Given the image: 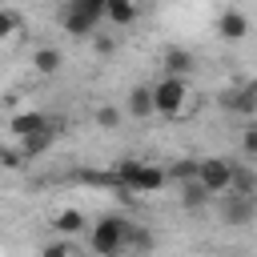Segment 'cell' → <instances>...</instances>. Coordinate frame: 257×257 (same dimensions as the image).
Masks as SVG:
<instances>
[{"mask_svg":"<svg viewBox=\"0 0 257 257\" xmlns=\"http://www.w3.org/2000/svg\"><path fill=\"white\" fill-rule=\"evenodd\" d=\"M161 64H165V72H169V76H189V72L197 68V60H193V52H189V48H165Z\"/></svg>","mask_w":257,"mask_h":257,"instance_id":"obj_7","label":"cell"},{"mask_svg":"<svg viewBox=\"0 0 257 257\" xmlns=\"http://www.w3.org/2000/svg\"><path fill=\"white\" fill-rule=\"evenodd\" d=\"M80 4H88L92 12H100V16H104V0H80Z\"/></svg>","mask_w":257,"mask_h":257,"instance_id":"obj_26","label":"cell"},{"mask_svg":"<svg viewBox=\"0 0 257 257\" xmlns=\"http://www.w3.org/2000/svg\"><path fill=\"white\" fill-rule=\"evenodd\" d=\"M173 177H177V181H193V177H197V161H177V165H173Z\"/></svg>","mask_w":257,"mask_h":257,"instance_id":"obj_20","label":"cell"},{"mask_svg":"<svg viewBox=\"0 0 257 257\" xmlns=\"http://www.w3.org/2000/svg\"><path fill=\"white\" fill-rule=\"evenodd\" d=\"M80 229H84V213L64 209V213L56 217V233H60V237H72V233H80Z\"/></svg>","mask_w":257,"mask_h":257,"instance_id":"obj_17","label":"cell"},{"mask_svg":"<svg viewBox=\"0 0 257 257\" xmlns=\"http://www.w3.org/2000/svg\"><path fill=\"white\" fill-rule=\"evenodd\" d=\"M241 149H245V157H257V124H253V128H245V137H241Z\"/></svg>","mask_w":257,"mask_h":257,"instance_id":"obj_24","label":"cell"},{"mask_svg":"<svg viewBox=\"0 0 257 257\" xmlns=\"http://www.w3.org/2000/svg\"><path fill=\"white\" fill-rule=\"evenodd\" d=\"M209 197H213V193H209L205 185H197V181H185V185H181V205H185V209H201Z\"/></svg>","mask_w":257,"mask_h":257,"instance_id":"obj_15","label":"cell"},{"mask_svg":"<svg viewBox=\"0 0 257 257\" xmlns=\"http://www.w3.org/2000/svg\"><path fill=\"white\" fill-rule=\"evenodd\" d=\"M233 169H237V161H229V157H201L193 181L205 185L213 197H221V193H229V185H233Z\"/></svg>","mask_w":257,"mask_h":257,"instance_id":"obj_2","label":"cell"},{"mask_svg":"<svg viewBox=\"0 0 257 257\" xmlns=\"http://www.w3.org/2000/svg\"><path fill=\"white\" fill-rule=\"evenodd\" d=\"M92 116H96L100 128H116V124H120V108H112V104H100Z\"/></svg>","mask_w":257,"mask_h":257,"instance_id":"obj_19","label":"cell"},{"mask_svg":"<svg viewBox=\"0 0 257 257\" xmlns=\"http://www.w3.org/2000/svg\"><path fill=\"white\" fill-rule=\"evenodd\" d=\"M185 100H189V84H185V76H161L157 84H153V108L157 112H165V116H177L181 108H185Z\"/></svg>","mask_w":257,"mask_h":257,"instance_id":"obj_3","label":"cell"},{"mask_svg":"<svg viewBox=\"0 0 257 257\" xmlns=\"http://www.w3.org/2000/svg\"><path fill=\"white\" fill-rule=\"evenodd\" d=\"M92 44H96V52H100V56H108V52H112V36H100V32H96V40H92Z\"/></svg>","mask_w":257,"mask_h":257,"instance_id":"obj_25","label":"cell"},{"mask_svg":"<svg viewBox=\"0 0 257 257\" xmlns=\"http://www.w3.org/2000/svg\"><path fill=\"white\" fill-rule=\"evenodd\" d=\"M229 257H241V253H229Z\"/></svg>","mask_w":257,"mask_h":257,"instance_id":"obj_27","label":"cell"},{"mask_svg":"<svg viewBox=\"0 0 257 257\" xmlns=\"http://www.w3.org/2000/svg\"><path fill=\"white\" fill-rule=\"evenodd\" d=\"M221 104H225V108H233V112H257V84L221 92Z\"/></svg>","mask_w":257,"mask_h":257,"instance_id":"obj_8","label":"cell"},{"mask_svg":"<svg viewBox=\"0 0 257 257\" xmlns=\"http://www.w3.org/2000/svg\"><path fill=\"white\" fill-rule=\"evenodd\" d=\"M32 64H36V72H40V76H52V72H60V64H64V60H60V52H56V48H40V52L32 56Z\"/></svg>","mask_w":257,"mask_h":257,"instance_id":"obj_16","label":"cell"},{"mask_svg":"<svg viewBox=\"0 0 257 257\" xmlns=\"http://www.w3.org/2000/svg\"><path fill=\"white\" fill-rule=\"evenodd\" d=\"M16 24H20V20H16V12H4V8H0V40H4V36H12V32H16Z\"/></svg>","mask_w":257,"mask_h":257,"instance_id":"obj_22","label":"cell"},{"mask_svg":"<svg viewBox=\"0 0 257 257\" xmlns=\"http://www.w3.org/2000/svg\"><path fill=\"white\" fill-rule=\"evenodd\" d=\"M124 233H128V221H120V217H100V221L92 225L88 245H92L96 257H120V253H124Z\"/></svg>","mask_w":257,"mask_h":257,"instance_id":"obj_1","label":"cell"},{"mask_svg":"<svg viewBox=\"0 0 257 257\" xmlns=\"http://www.w3.org/2000/svg\"><path fill=\"white\" fill-rule=\"evenodd\" d=\"M149 112H157L153 108V88L149 84H137L128 92V116H149Z\"/></svg>","mask_w":257,"mask_h":257,"instance_id":"obj_14","label":"cell"},{"mask_svg":"<svg viewBox=\"0 0 257 257\" xmlns=\"http://www.w3.org/2000/svg\"><path fill=\"white\" fill-rule=\"evenodd\" d=\"M40 257H72V245L68 241H52V245H44Z\"/></svg>","mask_w":257,"mask_h":257,"instance_id":"obj_21","label":"cell"},{"mask_svg":"<svg viewBox=\"0 0 257 257\" xmlns=\"http://www.w3.org/2000/svg\"><path fill=\"white\" fill-rule=\"evenodd\" d=\"M100 20H104V16H100V12H92V8H88V4H80V0H68V4H64V12H60L64 32H68V36H76V40L92 36Z\"/></svg>","mask_w":257,"mask_h":257,"instance_id":"obj_4","label":"cell"},{"mask_svg":"<svg viewBox=\"0 0 257 257\" xmlns=\"http://www.w3.org/2000/svg\"><path fill=\"white\" fill-rule=\"evenodd\" d=\"M8 128H12L16 137H32V133H40V128H52V120H48L44 112H16Z\"/></svg>","mask_w":257,"mask_h":257,"instance_id":"obj_10","label":"cell"},{"mask_svg":"<svg viewBox=\"0 0 257 257\" xmlns=\"http://www.w3.org/2000/svg\"><path fill=\"white\" fill-rule=\"evenodd\" d=\"M153 249V237H149V229H141V225H128V233H124V253L128 257H145Z\"/></svg>","mask_w":257,"mask_h":257,"instance_id":"obj_13","label":"cell"},{"mask_svg":"<svg viewBox=\"0 0 257 257\" xmlns=\"http://www.w3.org/2000/svg\"><path fill=\"white\" fill-rule=\"evenodd\" d=\"M104 20L116 28H128L137 20V4L133 0H104Z\"/></svg>","mask_w":257,"mask_h":257,"instance_id":"obj_11","label":"cell"},{"mask_svg":"<svg viewBox=\"0 0 257 257\" xmlns=\"http://www.w3.org/2000/svg\"><path fill=\"white\" fill-rule=\"evenodd\" d=\"M52 141H56V128H40V133H32V137H20V157H24V161H32V157L48 153V149H52Z\"/></svg>","mask_w":257,"mask_h":257,"instance_id":"obj_9","label":"cell"},{"mask_svg":"<svg viewBox=\"0 0 257 257\" xmlns=\"http://www.w3.org/2000/svg\"><path fill=\"white\" fill-rule=\"evenodd\" d=\"M257 217V197L253 193H221V221L225 225H233V229H241V225H249Z\"/></svg>","mask_w":257,"mask_h":257,"instance_id":"obj_5","label":"cell"},{"mask_svg":"<svg viewBox=\"0 0 257 257\" xmlns=\"http://www.w3.org/2000/svg\"><path fill=\"white\" fill-rule=\"evenodd\" d=\"M0 165H4V169H20V165H24V157H20L16 149H0Z\"/></svg>","mask_w":257,"mask_h":257,"instance_id":"obj_23","label":"cell"},{"mask_svg":"<svg viewBox=\"0 0 257 257\" xmlns=\"http://www.w3.org/2000/svg\"><path fill=\"white\" fill-rule=\"evenodd\" d=\"M217 32H221L225 40H245V36H249V16L229 8V12H221V16H217Z\"/></svg>","mask_w":257,"mask_h":257,"instance_id":"obj_6","label":"cell"},{"mask_svg":"<svg viewBox=\"0 0 257 257\" xmlns=\"http://www.w3.org/2000/svg\"><path fill=\"white\" fill-rule=\"evenodd\" d=\"M233 193H257V173L253 169H245V165H237L233 169V185H229Z\"/></svg>","mask_w":257,"mask_h":257,"instance_id":"obj_18","label":"cell"},{"mask_svg":"<svg viewBox=\"0 0 257 257\" xmlns=\"http://www.w3.org/2000/svg\"><path fill=\"white\" fill-rule=\"evenodd\" d=\"M165 181H169V173H165V169L145 165V169H141V177H137V185H133V193H157V189H165Z\"/></svg>","mask_w":257,"mask_h":257,"instance_id":"obj_12","label":"cell"}]
</instances>
